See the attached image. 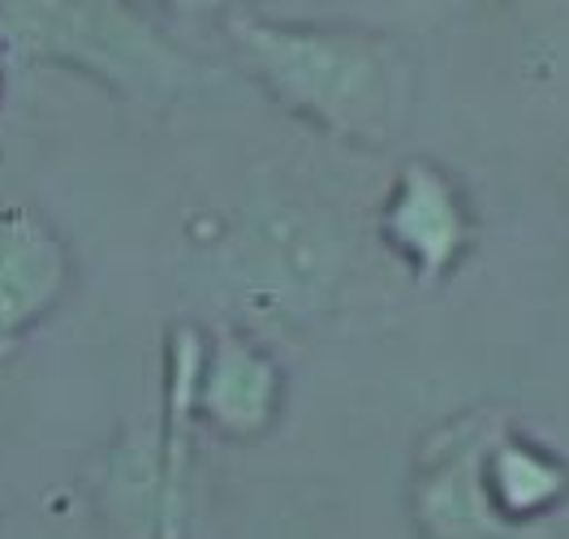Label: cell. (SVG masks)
Returning <instances> with one entry per match:
<instances>
[{
    "label": "cell",
    "instance_id": "6",
    "mask_svg": "<svg viewBox=\"0 0 569 539\" xmlns=\"http://www.w3.org/2000/svg\"><path fill=\"white\" fill-rule=\"evenodd\" d=\"M380 238L423 286H440L475 247V212L436 160H406L380 208Z\"/></svg>",
    "mask_w": 569,
    "mask_h": 539
},
{
    "label": "cell",
    "instance_id": "7",
    "mask_svg": "<svg viewBox=\"0 0 569 539\" xmlns=\"http://www.w3.org/2000/svg\"><path fill=\"white\" fill-rule=\"evenodd\" d=\"M73 251L36 203H0V355L27 341L73 293Z\"/></svg>",
    "mask_w": 569,
    "mask_h": 539
},
{
    "label": "cell",
    "instance_id": "1",
    "mask_svg": "<svg viewBox=\"0 0 569 539\" xmlns=\"http://www.w3.org/2000/svg\"><path fill=\"white\" fill-rule=\"evenodd\" d=\"M224 39L272 104L337 143L385 151L410 121L415 66L380 31L277 22L242 9L224 22Z\"/></svg>",
    "mask_w": 569,
    "mask_h": 539
},
{
    "label": "cell",
    "instance_id": "11",
    "mask_svg": "<svg viewBox=\"0 0 569 539\" xmlns=\"http://www.w3.org/2000/svg\"><path fill=\"white\" fill-rule=\"evenodd\" d=\"M0 100H4V52H0Z\"/></svg>",
    "mask_w": 569,
    "mask_h": 539
},
{
    "label": "cell",
    "instance_id": "9",
    "mask_svg": "<svg viewBox=\"0 0 569 539\" xmlns=\"http://www.w3.org/2000/svg\"><path fill=\"white\" fill-rule=\"evenodd\" d=\"M142 9H151L156 18H169V22H229L233 13L250 9L247 0H139Z\"/></svg>",
    "mask_w": 569,
    "mask_h": 539
},
{
    "label": "cell",
    "instance_id": "10",
    "mask_svg": "<svg viewBox=\"0 0 569 539\" xmlns=\"http://www.w3.org/2000/svg\"><path fill=\"white\" fill-rule=\"evenodd\" d=\"M147 539H190V527H156Z\"/></svg>",
    "mask_w": 569,
    "mask_h": 539
},
{
    "label": "cell",
    "instance_id": "4",
    "mask_svg": "<svg viewBox=\"0 0 569 539\" xmlns=\"http://www.w3.org/2000/svg\"><path fill=\"white\" fill-rule=\"evenodd\" d=\"M500 415L466 410L427 431L410 479V518L423 539H543L539 527L505 522L483 488V445Z\"/></svg>",
    "mask_w": 569,
    "mask_h": 539
},
{
    "label": "cell",
    "instance_id": "8",
    "mask_svg": "<svg viewBox=\"0 0 569 539\" xmlns=\"http://www.w3.org/2000/svg\"><path fill=\"white\" fill-rule=\"evenodd\" d=\"M483 488L488 501L513 527H539L569 501V467L539 440L500 419L483 445Z\"/></svg>",
    "mask_w": 569,
    "mask_h": 539
},
{
    "label": "cell",
    "instance_id": "2",
    "mask_svg": "<svg viewBox=\"0 0 569 539\" xmlns=\"http://www.w3.org/2000/svg\"><path fill=\"white\" fill-rule=\"evenodd\" d=\"M0 52L31 70L100 82L130 112L190 100L208 70L139 0H0Z\"/></svg>",
    "mask_w": 569,
    "mask_h": 539
},
{
    "label": "cell",
    "instance_id": "3",
    "mask_svg": "<svg viewBox=\"0 0 569 539\" xmlns=\"http://www.w3.org/2000/svg\"><path fill=\"white\" fill-rule=\"evenodd\" d=\"M346 272V233L298 199H263L220 247V281L250 323H316L337 307Z\"/></svg>",
    "mask_w": 569,
    "mask_h": 539
},
{
    "label": "cell",
    "instance_id": "5",
    "mask_svg": "<svg viewBox=\"0 0 569 539\" xmlns=\"http://www.w3.org/2000/svg\"><path fill=\"white\" fill-rule=\"evenodd\" d=\"M284 371L277 355L242 323L203 332V362L194 385V419L224 445H259L281 423Z\"/></svg>",
    "mask_w": 569,
    "mask_h": 539
}]
</instances>
